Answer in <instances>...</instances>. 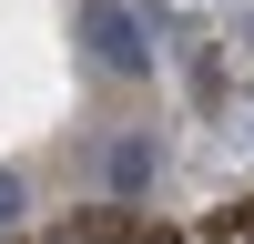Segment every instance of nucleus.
I'll list each match as a JSON object with an SVG mask.
<instances>
[{"label": "nucleus", "instance_id": "nucleus-1", "mask_svg": "<svg viewBox=\"0 0 254 244\" xmlns=\"http://www.w3.org/2000/svg\"><path fill=\"white\" fill-rule=\"evenodd\" d=\"M81 41H92V61H102V71H122V81L153 71V41H142L132 0H81Z\"/></svg>", "mask_w": 254, "mask_h": 244}, {"label": "nucleus", "instance_id": "nucleus-2", "mask_svg": "<svg viewBox=\"0 0 254 244\" xmlns=\"http://www.w3.org/2000/svg\"><path fill=\"white\" fill-rule=\"evenodd\" d=\"M142 183H153V142H122L112 153V193H142Z\"/></svg>", "mask_w": 254, "mask_h": 244}, {"label": "nucleus", "instance_id": "nucleus-3", "mask_svg": "<svg viewBox=\"0 0 254 244\" xmlns=\"http://www.w3.org/2000/svg\"><path fill=\"white\" fill-rule=\"evenodd\" d=\"M0 224H20V173L0 163Z\"/></svg>", "mask_w": 254, "mask_h": 244}, {"label": "nucleus", "instance_id": "nucleus-4", "mask_svg": "<svg viewBox=\"0 0 254 244\" xmlns=\"http://www.w3.org/2000/svg\"><path fill=\"white\" fill-rule=\"evenodd\" d=\"M224 224H244V234H254V203H244V214H224Z\"/></svg>", "mask_w": 254, "mask_h": 244}]
</instances>
